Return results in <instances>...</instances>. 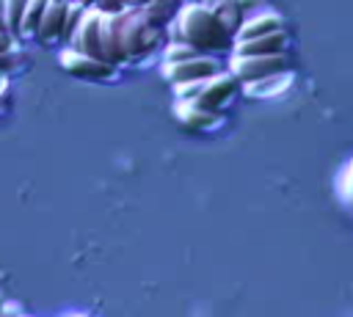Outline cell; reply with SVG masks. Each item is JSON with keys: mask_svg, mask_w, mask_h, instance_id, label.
<instances>
[{"mask_svg": "<svg viewBox=\"0 0 353 317\" xmlns=\"http://www.w3.org/2000/svg\"><path fill=\"white\" fill-rule=\"evenodd\" d=\"M85 6L80 0H66V14H63V28H61V41H69V36L74 33L80 17H83Z\"/></svg>", "mask_w": 353, "mask_h": 317, "instance_id": "e0dca14e", "label": "cell"}, {"mask_svg": "<svg viewBox=\"0 0 353 317\" xmlns=\"http://www.w3.org/2000/svg\"><path fill=\"white\" fill-rule=\"evenodd\" d=\"M174 119L185 127V130H212L223 121L221 110H210V108H201L196 102H174Z\"/></svg>", "mask_w": 353, "mask_h": 317, "instance_id": "8fae6325", "label": "cell"}, {"mask_svg": "<svg viewBox=\"0 0 353 317\" xmlns=\"http://www.w3.org/2000/svg\"><path fill=\"white\" fill-rule=\"evenodd\" d=\"M290 83H292V77H290V69H287V72H279V74H268V77H262V80L240 83V85H243V91H245L251 99H265V96H279Z\"/></svg>", "mask_w": 353, "mask_h": 317, "instance_id": "4fadbf2b", "label": "cell"}, {"mask_svg": "<svg viewBox=\"0 0 353 317\" xmlns=\"http://www.w3.org/2000/svg\"><path fill=\"white\" fill-rule=\"evenodd\" d=\"M193 55H201V52L188 41H168L165 50H163V61H185V58H193Z\"/></svg>", "mask_w": 353, "mask_h": 317, "instance_id": "ac0fdd59", "label": "cell"}, {"mask_svg": "<svg viewBox=\"0 0 353 317\" xmlns=\"http://www.w3.org/2000/svg\"><path fill=\"white\" fill-rule=\"evenodd\" d=\"M119 17H121L119 33H121L124 61L130 63V61H138V58H146L149 52H154V47L163 39V25L152 22L141 8H121Z\"/></svg>", "mask_w": 353, "mask_h": 317, "instance_id": "3957f363", "label": "cell"}, {"mask_svg": "<svg viewBox=\"0 0 353 317\" xmlns=\"http://www.w3.org/2000/svg\"><path fill=\"white\" fill-rule=\"evenodd\" d=\"M121 17L119 11H99V47H102V58L113 66L127 63L124 52H121V33H119Z\"/></svg>", "mask_w": 353, "mask_h": 317, "instance_id": "9c48e42d", "label": "cell"}, {"mask_svg": "<svg viewBox=\"0 0 353 317\" xmlns=\"http://www.w3.org/2000/svg\"><path fill=\"white\" fill-rule=\"evenodd\" d=\"M80 3H83V6H94L97 0H80Z\"/></svg>", "mask_w": 353, "mask_h": 317, "instance_id": "7402d4cb", "label": "cell"}, {"mask_svg": "<svg viewBox=\"0 0 353 317\" xmlns=\"http://www.w3.org/2000/svg\"><path fill=\"white\" fill-rule=\"evenodd\" d=\"M146 0H97L94 8H99V11H121V8H138Z\"/></svg>", "mask_w": 353, "mask_h": 317, "instance_id": "d6986e66", "label": "cell"}, {"mask_svg": "<svg viewBox=\"0 0 353 317\" xmlns=\"http://www.w3.org/2000/svg\"><path fill=\"white\" fill-rule=\"evenodd\" d=\"M58 66L66 74L77 77V80H108V77L116 74L113 63H108V61H102L97 55H88V52H80V50H74L69 44L58 52Z\"/></svg>", "mask_w": 353, "mask_h": 317, "instance_id": "5b68a950", "label": "cell"}, {"mask_svg": "<svg viewBox=\"0 0 353 317\" xmlns=\"http://www.w3.org/2000/svg\"><path fill=\"white\" fill-rule=\"evenodd\" d=\"M11 44H14V36L6 33V30H0V55L3 52H11Z\"/></svg>", "mask_w": 353, "mask_h": 317, "instance_id": "ffe728a7", "label": "cell"}, {"mask_svg": "<svg viewBox=\"0 0 353 317\" xmlns=\"http://www.w3.org/2000/svg\"><path fill=\"white\" fill-rule=\"evenodd\" d=\"M287 47H290L287 30H276V33L232 41V52L234 55H276V52H287Z\"/></svg>", "mask_w": 353, "mask_h": 317, "instance_id": "30bf717a", "label": "cell"}, {"mask_svg": "<svg viewBox=\"0 0 353 317\" xmlns=\"http://www.w3.org/2000/svg\"><path fill=\"white\" fill-rule=\"evenodd\" d=\"M66 44L80 50V52L102 58V47H99V8L85 6V11H83V17H80V22H77V28H74V33L69 36Z\"/></svg>", "mask_w": 353, "mask_h": 317, "instance_id": "ba28073f", "label": "cell"}, {"mask_svg": "<svg viewBox=\"0 0 353 317\" xmlns=\"http://www.w3.org/2000/svg\"><path fill=\"white\" fill-rule=\"evenodd\" d=\"M174 99L179 102H196L201 108H210V110H221L232 102V96L237 94L240 83L232 72H215L210 77H201V80H188V83H174Z\"/></svg>", "mask_w": 353, "mask_h": 317, "instance_id": "7a4b0ae2", "label": "cell"}, {"mask_svg": "<svg viewBox=\"0 0 353 317\" xmlns=\"http://www.w3.org/2000/svg\"><path fill=\"white\" fill-rule=\"evenodd\" d=\"M215 17H218V22L234 36V30H237V25H240V19H243V11H240V3L237 0H201Z\"/></svg>", "mask_w": 353, "mask_h": 317, "instance_id": "5bb4252c", "label": "cell"}, {"mask_svg": "<svg viewBox=\"0 0 353 317\" xmlns=\"http://www.w3.org/2000/svg\"><path fill=\"white\" fill-rule=\"evenodd\" d=\"M168 41H188L199 52H221L232 47V33L218 22V17L201 0H185L171 17Z\"/></svg>", "mask_w": 353, "mask_h": 317, "instance_id": "6da1fadb", "label": "cell"}, {"mask_svg": "<svg viewBox=\"0 0 353 317\" xmlns=\"http://www.w3.org/2000/svg\"><path fill=\"white\" fill-rule=\"evenodd\" d=\"M276 30H287L284 17L279 11H273L270 6H259V8L248 11V14H243V19H240V25H237V30L232 36V41H237V39H254V36H265V33H276Z\"/></svg>", "mask_w": 353, "mask_h": 317, "instance_id": "52a82bcc", "label": "cell"}, {"mask_svg": "<svg viewBox=\"0 0 353 317\" xmlns=\"http://www.w3.org/2000/svg\"><path fill=\"white\" fill-rule=\"evenodd\" d=\"M163 3H168V6H171V8H174V6H176V0H163Z\"/></svg>", "mask_w": 353, "mask_h": 317, "instance_id": "603a6c76", "label": "cell"}, {"mask_svg": "<svg viewBox=\"0 0 353 317\" xmlns=\"http://www.w3.org/2000/svg\"><path fill=\"white\" fill-rule=\"evenodd\" d=\"M44 6H47V0H28L25 3V11H22V39L36 36V28H39Z\"/></svg>", "mask_w": 353, "mask_h": 317, "instance_id": "9a60e30c", "label": "cell"}, {"mask_svg": "<svg viewBox=\"0 0 353 317\" xmlns=\"http://www.w3.org/2000/svg\"><path fill=\"white\" fill-rule=\"evenodd\" d=\"M3 306H6V300H3V292H0V314H3Z\"/></svg>", "mask_w": 353, "mask_h": 317, "instance_id": "44dd1931", "label": "cell"}, {"mask_svg": "<svg viewBox=\"0 0 353 317\" xmlns=\"http://www.w3.org/2000/svg\"><path fill=\"white\" fill-rule=\"evenodd\" d=\"M28 0H6V30L14 39H22V11Z\"/></svg>", "mask_w": 353, "mask_h": 317, "instance_id": "2e32d148", "label": "cell"}, {"mask_svg": "<svg viewBox=\"0 0 353 317\" xmlns=\"http://www.w3.org/2000/svg\"><path fill=\"white\" fill-rule=\"evenodd\" d=\"M350 168H353V163H350Z\"/></svg>", "mask_w": 353, "mask_h": 317, "instance_id": "cb8c5ba5", "label": "cell"}, {"mask_svg": "<svg viewBox=\"0 0 353 317\" xmlns=\"http://www.w3.org/2000/svg\"><path fill=\"white\" fill-rule=\"evenodd\" d=\"M218 69H221V63L210 52H201V55H193V58H185V61H163V77L171 85L174 83H188V80L210 77Z\"/></svg>", "mask_w": 353, "mask_h": 317, "instance_id": "8992f818", "label": "cell"}, {"mask_svg": "<svg viewBox=\"0 0 353 317\" xmlns=\"http://www.w3.org/2000/svg\"><path fill=\"white\" fill-rule=\"evenodd\" d=\"M287 69H290L287 52H276V55H234L232 52L229 58V72L237 77V83L262 80L268 74H279Z\"/></svg>", "mask_w": 353, "mask_h": 317, "instance_id": "277c9868", "label": "cell"}, {"mask_svg": "<svg viewBox=\"0 0 353 317\" xmlns=\"http://www.w3.org/2000/svg\"><path fill=\"white\" fill-rule=\"evenodd\" d=\"M63 14H66V0H47V6H44V11H41V19H39V28H36V36H33V39H39V41H44V44L61 41Z\"/></svg>", "mask_w": 353, "mask_h": 317, "instance_id": "7c38bea8", "label": "cell"}]
</instances>
